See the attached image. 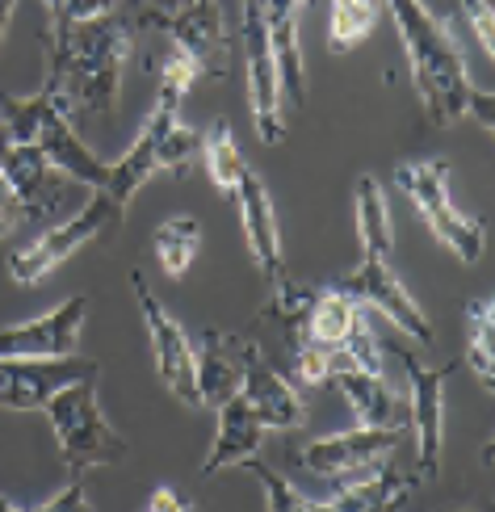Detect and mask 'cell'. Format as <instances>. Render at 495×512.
Masks as SVG:
<instances>
[{
  "label": "cell",
  "mask_w": 495,
  "mask_h": 512,
  "mask_svg": "<svg viewBox=\"0 0 495 512\" xmlns=\"http://www.w3.org/2000/svg\"><path fill=\"white\" fill-rule=\"evenodd\" d=\"M47 76L42 89H51L68 114H93L110 122L122 97V68L131 59V21L126 17H93L80 26H47Z\"/></svg>",
  "instance_id": "obj_1"
},
{
  "label": "cell",
  "mask_w": 495,
  "mask_h": 512,
  "mask_svg": "<svg viewBox=\"0 0 495 512\" xmlns=\"http://www.w3.org/2000/svg\"><path fill=\"white\" fill-rule=\"evenodd\" d=\"M382 9H391L407 63H412V80L420 105L433 126H454L458 118H475L483 131L495 126V110H491V93L475 89L466 76V63L454 47L445 26H437L416 0H382Z\"/></svg>",
  "instance_id": "obj_2"
},
{
  "label": "cell",
  "mask_w": 495,
  "mask_h": 512,
  "mask_svg": "<svg viewBox=\"0 0 495 512\" xmlns=\"http://www.w3.org/2000/svg\"><path fill=\"white\" fill-rule=\"evenodd\" d=\"M0 126L9 131L13 143L38 147L55 173H63L72 185H84V189H93V194H101V189L110 185L114 164L97 160L89 147H84V139L72 131L68 105H63L51 89H38L30 97L5 93L0 97Z\"/></svg>",
  "instance_id": "obj_3"
},
{
  "label": "cell",
  "mask_w": 495,
  "mask_h": 512,
  "mask_svg": "<svg viewBox=\"0 0 495 512\" xmlns=\"http://www.w3.org/2000/svg\"><path fill=\"white\" fill-rule=\"evenodd\" d=\"M47 416H51V429L59 441V454L76 475L89 471V466H114L131 454L126 437L101 412L97 378H80L72 387H63L47 403Z\"/></svg>",
  "instance_id": "obj_4"
},
{
  "label": "cell",
  "mask_w": 495,
  "mask_h": 512,
  "mask_svg": "<svg viewBox=\"0 0 495 512\" xmlns=\"http://www.w3.org/2000/svg\"><path fill=\"white\" fill-rule=\"evenodd\" d=\"M395 185L416 202L420 219L437 236V244H445L462 265L479 261L483 244H487V227H483V219H470L454 206V198H449V164L445 160H407V164L395 168Z\"/></svg>",
  "instance_id": "obj_5"
},
{
  "label": "cell",
  "mask_w": 495,
  "mask_h": 512,
  "mask_svg": "<svg viewBox=\"0 0 495 512\" xmlns=\"http://www.w3.org/2000/svg\"><path fill=\"white\" fill-rule=\"evenodd\" d=\"M118 219H122V206L114 198H105V194H93L72 219L51 223L34 244L17 248L9 256V277L17 286H38L42 277L55 273L68 256H76L84 244H93L101 231H110Z\"/></svg>",
  "instance_id": "obj_6"
},
{
  "label": "cell",
  "mask_w": 495,
  "mask_h": 512,
  "mask_svg": "<svg viewBox=\"0 0 495 512\" xmlns=\"http://www.w3.org/2000/svg\"><path fill=\"white\" fill-rule=\"evenodd\" d=\"M152 26H160L185 59L198 63L202 80H227L231 55H227V26L219 0H156L147 13Z\"/></svg>",
  "instance_id": "obj_7"
},
{
  "label": "cell",
  "mask_w": 495,
  "mask_h": 512,
  "mask_svg": "<svg viewBox=\"0 0 495 512\" xmlns=\"http://www.w3.org/2000/svg\"><path fill=\"white\" fill-rule=\"evenodd\" d=\"M407 433H412L407 424H378V429H365V424H357V429H344V433H332V437L307 441L298 458H303V466L311 475H319V479L349 483L357 475H370L374 466H382L403 445Z\"/></svg>",
  "instance_id": "obj_8"
},
{
  "label": "cell",
  "mask_w": 495,
  "mask_h": 512,
  "mask_svg": "<svg viewBox=\"0 0 495 512\" xmlns=\"http://www.w3.org/2000/svg\"><path fill=\"white\" fill-rule=\"evenodd\" d=\"M244 21H240V38H244V63H248V105H252V122H256V139L261 143H282L290 122H286V97H282V76H277L273 47L261 21V5L256 0H240Z\"/></svg>",
  "instance_id": "obj_9"
},
{
  "label": "cell",
  "mask_w": 495,
  "mask_h": 512,
  "mask_svg": "<svg viewBox=\"0 0 495 512\" xmlns=\"http://www.w3.org/2000/svg\"><path fill=\"white\" fill-rule=\"evenodd\" d=\"M336 290L349 294L353 303H361V307L382 311L399 332L420 340V345H433V324H428V315L420 311V303L399 282V273L391 265V252H361V265L353 273H344L336 282Z\"/></svg>",
  "instance_id": "obj_10"
},
{
  "label": "cell",
  "mask_w": 495,
  "mask_h": 512,
  "mask_svg": "<svg viewBox=\"0 0 495 512\" xmlns=\"http://www.w3.org/2000/svg\"><path fill=\"white\" fill-rule=\"evenodd\" d=\"M131 286L139 298L147 336H152V357H156V374L164 387L177 395L185 408H198V361H193V340L185 336V328L164 311V303L156 298V290L147 286V277L135 269Z\"/></svg>",
  "instance_id": "obj_11"
},
{
  "label": "cell",
  "mask_w": 495,
  "mask_h": 512,
  "mask_svg": "<svg viewBox=\"0 0 495 512\" xmlns=\"http://www.w3.org/2000/svg\"><path fill=\"white\" fill-rule=\"evenodd\" d=\"M412 399H407V429L416 433V479L441 475V450H445V378L454 366H420L412 353H399Z\"/></svg>",
  "instance_id": "obj_12"
},
{
  "label": "cell",
  "mask_w": 495,
  "mask_h": 512,
  "mask_svg": "<svg viewBox=\"0 0 495 512\" xmlns=\"http://www.w3.org/2000/svg\"><path fill=\"white\" fill-rule=\"evenodd\" d=\"M84 319H89V294H72L47 315L30 319V324L0 328V361H51L72 357L80 345Z\"/></svg>",
  "instance_id": "obj_13"
},
{
  "label": "cell",
  "mask_w": 495,
  "mask_h": 512,
  "mask_svg": "<svg viewBox=\"0 0 495 512\" xmlns=\"http://www.w3.org/2000/svg\"><path fill=\"white\" fill-rule=\"evenodd\" d=\"M101 366L89 357H51V361H0V408L9 412H47V403L80 378H97Z\"/></svg>",
  "instance_id": "obj_14"
},
{
  "label": "cell",
  "mask_w": 495,
  "mask_h": 512,
  "mask_svg": "<svg viewBox=\"0 0 495 512\" xmlns=\"http://www.w3.org/2000/svg\"><path fill=\"white\" fill-rule=\"evenodd\" d=\"M0 177L9 181L13 198L21 206V219L26 223H55L59 210L68 206V185L72 181L63 173H55L38 147L13 143V152H9L5 168H0Z\"/></svg>",
  "instance_id": "obj_15"
},
{
  "label": "cell",
  "mask_w": 495,
  "mask_h": 512,
  "mask_svg": "<svg viewBox=\"0 0 495 512\" xmlns=\"http://www.w3.org/2000/svg\"><path fill=\"white\" fill-rule=\"evenodd\" d=\"M240 395L248 399V408L261 416L265 429H303V395H298L294 382L261 353L256 340H244Z\"/></svg>",
  "instance_id": "obj_16"
},
{
  "label": "cell",
  "mask_w": 495,
  "mask_h": 512,
  "mask_svg": "<svg viewBox=\"0 0 495 512\" xmlns=\"http://www.w3.org/2000/svg\"><path fill=\"white\" fill-rule=\"evenodd\" d=\"M231 202L240 206V223H244V240H248V252L256 269H261L269 282H282V277H290L286 269V256H282V231H277V215H273V202H269V189L265 181L252 173V168H244L240 185H235Z\"/></svg>",
  "instance_id": "obj_17"
},
{
  "label": "cell",
  "mask_w": 495,
  "mask_h": 512,
  "mask_svg": "<svg viewBox=\"0 0 495 512\" xmlns=\"http://www.w3.org/2000/svg\"><path fill=\"white\" fill-rule=\"evenodd\" d=\"M193 361H198V408L219 412L244 382V340L210 328L193 349Z\"/></svg>",
  "instance_id": "obj_18"
},
{
  "label": "cell",
  "mask_w": 495,
  "mask_h": 512,
  "mask_svg": "<svg viewBox=\"0 0 495 512\" xmlns=\"http://www.w3.org/2000/svg\"><path fill=\"white\" fill-rule=\"evenodd\" d=\"M256 5H261L277 76H282V97H290L294 105H307V63H303V47H298V13H303L307 0H256Z\"/></svg>",
  "instance_id": "obj_19"
},
{
  "label": "cell",
  "mask_w": 495,
  "mask_h": 512,
  "mask_svg": "<svg viewBox=\"0 0 495 512\" xmlns=\"http://www.w3.org/2000/svg\"><path fill=\"white\" fill-rule=\"evenodd\" d=\"M261 441H265L261 416H256L248 408V399L235 391L219 408V429H214L210 454L202 462V475H219V471H231V466H244L248 458L261 454Z\"/></svg>",
  "instance_id": "obj_20"
},
{
  "label": "cell",
  "mask_w": 495,
  "mask_h": 512,
  "mask_svg": "<svg viewBox=\"0 0 495 512\" xmlns=\"http://www.w3.org/2000/svg\"><path fill=\"white\" fill-rule=\"evenodd\" d=\"M412 487H416V475L382 462L370 475L340 483V496L328 504H332V512H399L407 500H412Z\"/></svg>",
  "instance_id": "obj_21"
},
{
  "label": "cell",
  "mask_w": 495,
  "mask_h": 512,
  "mask_svg": "<svg viewBox=\"0 0 495 512\" xmlns=\"http://www.w3.org/2000/svg\"><path fill=\"white\" fill-rule=\"evenodd\" d=\"M332 378H336V387L344 391V399H349L357 424H365V429H378V424H399L403 403L391 395V387H386L382 374L340 370V374H332Z\"/></svg>",
  "instance_id": "obj_22"
},
{
  "label": "cell",
  "mask_w": 495,
  "mask_h": 512,
  "mask_svg": "<svg viewBox=\"0 0 495 512\" xmlns=\"http://www.w3.org/2000/svg\"><path fill=\"white\" fill-rule=\"evenodd\" d=\"M382 17V0H332L328 5V47L332 51H353L361 47L370 30Z\"/></svg>",
  "instance_id": "obj_23"
},
{
  "label": "cell",
  "mask_w": 495,
  "mask_h": 512,
  "mask_svg": "<svg viewBox=\"0 0 495 512\" xmlns=\"http://www.w3.org/2000/svg\"><path fill=\"white\" fill-rule=\"evenodd\" d=\"M357 240L361 252H391V210H386V194L374 177H361L357 181Z\"/></svg>",
  "instance_id": "obj_24"
},
{
  "label": "cell",
  "mask_w": 495,
  "mask_h": 512,
  "mask_svg": "<svg viewBox=\"0 0 495 512\" xmlns=\"http://www.w3.org/2000/svg\"><path fill=\"white\" fill-rule=\"evenodd\" d=\"M202 160H206V173H210L214 189H219L223 198H231L248 164H244L240 143H235V135H231L227 122H214L210 131L202 135Z\"/></svg>",
  "instance_id": "obj_25"
},
{
  "label": "cell",
  "mask_w": 495,
  "mask_h": 512,
  "mask_svg": "<svg viewBox=\"0 0 495 512\" xmlns=\"http://www.w3.org/2000/svg\"><path fill=\"white\" fill-rule=\"evenodd\" d=\"M202 248V223L193 219V215H177V219H168L160 223L156 231V261L168 277H185L189 265H193V256H198Z\"/></svg>",
  "instance_id": "obj_26"
},
{
  "label": "cell",
  "mask_w": 495,
  "mask_h": 512,
  "mask_svg": "<svg viewBox=\"0 0 495 512\" xmlns=\"http://www.w3.org/2000/svg\"><path fill=\"white\" fill-rule=\"evenodd\" d=\"M491 328H495L491 298H470V303H466V353H462V361L475 370V378L483 382V387H491V382H495Z\"/></svg>",
  "instance_id": "obj_27"
},
{
  "label": "cell",
  "mask_w": 495,
  "mask_h": 512,
  "mask_svg": "<svg viewBox=\"0 0 495 512\" xmlns=\"http://www.w3.org/2000/svg\"><path fill=\"white\" fill-rule=\"evenodd\" d=\"M240 471H248L256 483H261V492H265V504H269V512H315V500H307L298 487L286 479V475H277L269 462H261V458H248Z\"/></svg>",
  "instance_id": "obj_28"
},
{
  "label": "cell",
  "mask_w": 495,
  "mask_h": 512,
  "mask_svg": "<svg viewBox=\"0 0 495 512\" xmlns=\"http://www.w3.org/2000/svg\"><path fill=\"white\" fill-rule=\"evenodd\" d=\"M193 156H202V131H189L181 118L168 122L164 135H160V173L193 164Z\"/></svg>",
  "instance_id": "obj_29"
},
{
  "label": "cell",
  "mask_w": 495,
  "mask_h": 512,
  "mask_svg": "<svg viewBox=\"0 0 495 512\" xmlns=\"http://www.w3.org/2000/svg\"><path fill=\"white\" fill-rule=\"evenodd\" d=\"M51 13V26H80V21H93L114 13L118 0H42Z\"/></svg>",
  "instance_id": "obj_30"
},
{
  "label": "cell",
  "mask_w": 495,
  "mask_h": 512,
  "mask_svg": "<svg viewBox=\"0 0 495 512\" xmlns=\"http://www.w3.org/2000/svg\"><path fill=\"white\" fill-rule=\"evenodd\" d=\"M458 17L475 30L483 55H495V9L487 0H458Z\"/></svg>",
  "instance_id": "obj_31"
},
{
  "label": "cell",
  "mask_w": 495,
  "mask_h": 512,
  "mask_svg": "<svg viewBox=\"0 0 495 512\" xmlns=\"http://www.w3.org/2000/svg\"><path fill=\"white\" fill-rule=\"evenodd\" d=\"M34 512H93V504H89V492H84V479L76 475L68 487H63L59 496H51L47 504H38Z\"/></svg>",
  "instance_id": "obj_32"
},
{
  "label": "cell",
  "mask_w": 495,
  "mask_h": 512,
  "mask_svg": "<svg viewBox=\"0 0 495 512\" xmlns=\"http://www.w3.org/2000/svg\"><path fill=\"white\" fill-rule=\"evenodd\" d=\"M17 223H26V219H21V206H17V198H13L9 181L0 177V240H5Z\"/></svg>",
  "instance_id": "obj_33"
},
{
  "label": "cell",
  "mask_w": 495,
  "mask_h": 512,
  "mask_svg": "<svg viewBox=\"0 0 495 512\" xmlns=\"http://www.w3.org/2000/svg\"><path fill=\"white\" fill-rule=\"evenodd\" d=\"M416 5L437 21V26H449V21H462L458 17V0H416Z\"/></svg>",
  "instance_id": "obj_34"
},
{
  "label": "cell",
  "mask_w": 495,
  "mask_h": 512,
  "mask_svg": "<svg viewBox=\"0 0 495 512\" xmlns=\"http://www.w3.org/2000/svg\"><path fill=\"white\" fill-rule=\"evenodd\" d=\"M143 512H189V508H185V500L177 492H172V487H156Z\"/></svg>",
  "instance_id": "obj_35"
},
{
  "label": "cell",
  "mask_w": 495,
  "mask_h": 512,
  "mask_svg": "<svg viewBox=\"0 0 495 512\" xmlns=\"http://www.w3.org/2000/svg\"><path fill=\"white\" fill-rule=\"evenodd\" d=\"M13 9H17V0H0V42H5V34H9V21H13Z\"/></svg>",
  "instance_id": "obj_36"
},
{
  "label": "cell",
  "mask_w": 495,
  "mask_h": 512,
  "mask_svg": "<svg viewBox=\"0 0 495 512\" xmlns=\"http://www.w3.org/2000/svg\"><path fill=\"white\" fill-rule=\"evenodd\" d=\"M0 512H26V508H17L9 496H0Z\"/></svg>",
  "instance_id": "obj_37"
},
{
  "label": "cell",
  "mask_w": 495,
  "mask_h": 512,
  "mask_svg": "<svg viewBox=\"0 0 495 512\" xmlns=\"http://www.w3.org/2000/svg\"><path fill=\"white\" fill-rule=\"evenodd\" d=\"M458 512H475V508H458Z\"/></svg>",
  "instance_id": "obj_38"
}]
</instances>
